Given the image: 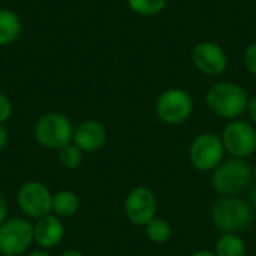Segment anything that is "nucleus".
Returning <instances> with one entry per match:
<instances>
[{
	"label": "nucleus",
	"mask_w": 256,
	"mask_h": 256,
	"mask_svg": "<svg viewBox=\"0 0 256 256\" xmlns=\"http://www.w3.org/2000/svg\"><path fill=\"white\" fill-rule=\"evenodd\" d=\"M210 219L220 234H240L252 225L255 212L242 196H220L210 208Z\"/></svg>",
	"instance_id": "1"
},
{
	"label": "nucleus",
	"mask_w": 256,
	"mask_h": 256,
	"mask_svg": "<svg viewBox=\"0 0 256 256\" xmlns=\"http://www.w3.org/2000/svg\"><path fill=\"white\" fill-rule=\"evenodd\" d=\"M249 94L246 88L237 82L222 81L213 84L206 93L207 108L219 118L226 122L242 118L248 110Z\"/></svg>",
	"instance_id": "2"
},
{
	"label": "nucleus",
	"mask_w": 256,
	"mask_h": 256,
	"mask_svg": "<svg viewBox=\"0 0 256 256\" xmlns=\"http://www.w3.org/2000/svg\"><path fill=\"white\" fill-rule=\"evenodd\" d=\"M213 190L220 196H240L254 183L252 165L243 159H225L210 176Z\"/></svg>",
	"instance_id": "3"
},
{
	"label": "nucleus",
	"mask_w": 256,
	"mask_h": 256,
	"mask_svg": "<svg viewBox=\"0 0 256 256\" xmlns=\"http://www.w3.org/2000/svg\"><path fill=\"white\" fill-rule=\"evenodd\" d=\"M194 106V98L188 90L171 87L156 98L154 114L162 123L168 126H178L190 118Z\"/></svg>",
	"instance_id": "4"
},
{
	"label": "nucleus",
	"mask_w": 256,
	"mask_h": 256,
	"mask_svg": "<svg viewBox=\"0 0 256 256\" xmlns=\"http://www.w3.org/2000/svg\"><path fill=\"white\" fill-rule=\"evenodd\" d=\"M190 165L200 172H213L226 156L222 138L214 132L198 134L188 150Z\"/></svg>",
	"instance_id": "5"
},
{
	"label": "nucleus",
	"mask_w": 256,
	"mask_h": 256,
	"mask_svg": "<svg viewBox=\"0 0 256 256\" xmlns=\"http://www.w3.org/2000/svg\"><path fill=\"white\" fill-rule=\"evenodd\" d=\"M72 122L60 112H46L38 118L33 134L39 146L48 150H60L74 140Z\"/></svg>",
	"instance_id": "6"
},
{
	"label": "nucleus",
	"mask_w": 256,
	"mask_h": 256,
	"mask_svg": "<svg viewBox=\"0 0 256 256\" xmlns=\"http://www.w3.org/2000/svg\"><path fill=\"white\" fill-rule=\"evenodd\" d=\"M220 138L230 158L248 160L256 153V126L249 120L236 118L228 122Z\"/></svg>",
	"instance_id": "7"
},
{
	"label": "nucleus",
	"mask_w": 256,
	"mask_h": 256,
	"mask_svg": "<svg viewBox=\"0 0 256 256\" xmlns=\"http://www.w3.org/2000/svg\"><path fill=\"white\" fill-rule=\"evenodd\" d=\"M34 242V226L22 218L8 219L0 226V254L18 256L24 254Z\"/></svg>",
	"instance_id": "8"
},
{
	"label": "nucleus",
	"mask_w": 256,
	"mask_h": 256,
	"mask_svg": "<svg viewBox=\"0 0 256 256\" xmlns=\"http://www.w3.org/2000/svg\"><path fill=\"white\" fill-rule=\"evenodd\" d=\"M128 220L140 228H144L150 220L156 218L158 200L152 189L147 186H135L129 190L123 204Z\"/></svg>",
	"instance_id": "9"
},
{
	"label": "nucleus",
	"mask_w": 256,
	"mask_h": 256,
	"mask_svg": "<svg viewBox=\"0 0 256 256\" xmlns=\"http://www.w3.org/2000/svg\"><path fill=\"white\" fill-rule=\"evenodd\" d=\"M16 204L27 218L38 220L52 212V194L40 182H27L18 189Z\"/></svg>",
	"instance_id": "10"
},
{
	"label": "nucleus",
	"mask_w": 256,
	"mask_h": 256,
	"mask_svg": "<svg viewBox=\"0 0 256 256\" xmlns=\"http://www.w3.org/2000/svg\"><path fill=\"white\" fill-rule=\"evenodd\" d=\"M195 69L207 76H219L228 68V56L225 50L213 40L198 42L190 52Z\"/></svg>",
	"instance_id": "11"
},
{
	"label": "nucleus",
	"mask_w": 256,
	"mask_h": 256,
	"mask_svg": "<svg viewBox=\"0 0 256 256\" xmlns=\"http://www.w3.org/2000/svg\"><path fill=\"white\" fill-rule=\"evenodd\" d=\"M72 142L82 153L99 152L106 144V129L98 120H84L74 130Z\"/></svg>",
	"instance_id": "12"
},
{
	"label": "nucleus",
	"mask_w": 256,
	"mask_h": 256,
	"mask_svg": "<svg viewBox=\"0 0 256 256\" xmlns=\"http://www.w3.org/2000/svg\"><path fill=\"white\" fill-rule=\"evenodd\" d=\"M34 242L42 249H52L62 243L64 237V225L56 214H46L36 220Z\"/></svg>",
	"instance_id": "13"
},
{
	"label": "nucleus",
	"mask_w": 256,
	"mask_h": 256,
	"mask_svg": "<svg viewBox=\"0 0 256 256\" xmlns=\"http://www.w3.org/2000/svg\"><path fill=\"white\" fill-rule=\"evenodd\" d=\"M22 30L20 16L10 9H0V46L15 42Z\"/></svg>",
	"instance_id": "14"
},
{
	"label": "nucleus",
	"mask_w": 256,
	"mask_h": 256,
	"mask_svg": "<svg viewBox=\"0 0 256 256\" xmlns=\"http://www.w3.org/2000/svg\"><path fill=\"white\" fill-rule=\"evenodd\" d=\"M213 252L216 256H246L248 248L240 234H220Z\"/></svg>",
	"instance_id": "15"
},
{
	"label": "nucleus",
	"mask_w": 256,
	"mask_h": 256,
	"mask_svg": "<svg viewBox=\"0 0 256 256\" xmlns=\"http://www.w3.org/2000/svg\"><path fill=\"white\" fill-rule=\"evenodd\" d=\"M52 213L58 218H70L80 208V198L72 190H60L52 195Z\"/></svg>",
	"instance_id": "16"
},
{
	"label": "nucleus",
	"mask_w": 256,
	"mask_h": 256,
	"mask_svg": "<svg viewBox=\"0 0 256 256\" xmlns=\"http://www.w3.org/2000/svg\"><path fill=\"white\" fill-rule=\"evenodd\" d=\"M144 232L153 244H165L172 237V226L165 218L156 216L144 226Z\"/></svg>",
	"instance_id": "17"
},
{
	"label": "nucleus",
	"mask_w": 256,
	"mask_h": 256,
	"mask_svg": "<svg viewBox=\"0 0 256 256\" xmlns=\"http://www.w3.org/2000/svg\"><path fill=\"white\" fill-rule=\"evenodd\" d=\"M168 0H126L132 12L142 16H156L166 8Z\"/></svg>",
	"instance_id": "18"
},
{
	"label": "nucleus",
	"mask_w": 256,
	"mask_h": 256,
	"mask_svg": "<svg viewBox=\"0 0 256 256\" xmlns=\"http://www.w3.org/2000/svg\"><path fill=\"white\" fill-rule=\"evenodd\" d=\"M58 162L66 170H75L82 164V152L74 142L66 144L58 150Z\"/></svg>",
	"instance_id": "19"
},
{
	"label": "nucleus",
	"mask_w": 256,
	"mask_h": 256,
	"mask_svg": "<svg viewBox=\"0 0 256 256\" xmlns=\"http://www.w3.org/2000/svg\"><path fill=\"white\" fill-rule=\"evenodd\" d=\"M243 63H244V68L248 69V72H249L250 75H254L256 78V42L250 44V45L244 50Z\"/></svg>",
	"instance_id": "20"
},
{
	"label": "nucleus",
	"mask_w": 256,
	"mask_h": 256,
	"mask_svg": "<svg viewBox=\"0 0 256 256\" xmlns=\"http://www.w3.org/2000/svg\"><path fill=\"white\" fill-rule=\"evenodd\" d=\"M12 116V102L10 99L0 92V124L6 123Z\"/></svg>",
	"instance_id": "21"
},
{
	"label": "nucleus",
	"mask_w": 256,
	"mask_h": 256,
	"mask_svg": "<svg viewBox=\"0 0 256 256\" xmlns=\"http://www.w3.org/2000/svg\"><path fill=\"white\" fill-rule=\"evenodd\" d=\"M248 116H249V122L252 124L256 126V96L249 99V104H248V110H246Z\"/></svg>",
	"instance_id": "22"
},
{
	"label": "nucleus",
	"mask_w": 256,
	"mask_h": 256,
	"mask_svg": "<svg viewBox=\"0 0 256 256\" xmlns=\"http://www.w3.org/2000/svg\"><path fill=\"white\" fill-rule=\"evenodd\" d=\"M8 220V202L4 196L0 194V226Z\"/></svg>",
	"instance_id": "23"
},
{
	"label": "nucleus",
	"mask_w": 256,
	"mask_h": 256,
	"mask_svg": "<svg viewBox=\"0 0 256 256\" xmlns=\"http://www.w3.org/2000/svg\"><path fill=\"white\" fill-rule=\"evenodd\" d=\"M8 144V130L3 124H0V152L6 147Z\"/></svg>",
	"instance_id": "24"
},
{
	"label": "nucleus",
	"mask_w": 256,
	"mask_h": 256,
	"mask_svg": "<svg viewBox=\"0 0 256 256\" xmlns=\"http://www.w3.org/2000/svg\"><path fill=\"white\" fill-rule=\"evenodd\" d=\"M249 204H250V207L254 208V212H255L256 214V184L250 189V192H249Z\"/></svg>",
	"instance_id": "25"
},
{
	"label": "nucleus",
	"mask_w": 256,
	"mask_h": 256,
	"mask_svg": "<svg viewBox=\"0 0 256 256\" xmlns=\"http://www.w3.org/2000/svg\"><path fill=\"white\" fill-rule=\"evenodd\" d=\"M58 256H84V254L80 252V250H76V249H68L64 252H62Z\"/></svg>",
	"instance_id": "26"
},
{
	"label": "nucleus",
	"mask_w": 256,
	"mask_h": 256,
	"mask_svg": "<svg viewBox=\"0 0 256 256\" xmlns=\"http://www.w3.org/2000/svg\"><path fill=\"white\" fill-rule=\"evenodd\" d=\"M190 256H216L213 250H207V249H200V250H195Z\"/></svg>",
	"instance_id": "27"
},
{
	"label": "nucleus",
	"mask_w": 256,
	"mask_h": 256,
	"mask_svg": "<svg viewBox=\"0 0 256 256\" xmlns=\"http://www.w3.org/2000/svg\"><path fill=\"white\" fill-rule=\"evenodd\" d=\"M27 256H51V255H50V254H46V252H44V250H34V252L28 254Z\"/></svg>",
	"instance_id": "28"
},
{
	"label": "nucleus",
	"mask_w": 256,
	"mask_h": 256,
	"mask_svg": "<svg viewBox=\"0 0 256 256\" xmlns=\"http://www.w3.org/2000/svg\"><path fill=\"white\" fill-rule=\"evenodd\" d=\"M252 171H254V183H256V162L252 165Z\"/></svg>",
	"instance_id": "29"
},
{
	"label": "nucleus",
	"mask_w": 256,
	"mask_h": 256,
	"mask_svg": "<svg viewBox=\"0 0 256 256\" xmlns=\"http://www.w3.org/2000/svg\"><path fill=\"white\" fill-rule=\"evenodd\" d=\"M0 256H2V254H0Z\"/></svg>",
	"instance_id": "30"
}]
</instances>
